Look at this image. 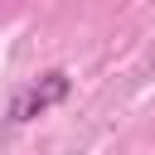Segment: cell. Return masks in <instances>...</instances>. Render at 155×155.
<instances>
[{
  "label": "cell",
  "instance_id": "6da1fadb",
  "mask_svg": "<svg viewBox=\"0 0 155 155\" xmlns=\"http://www.w3.org/2000/svg\"><path fill=\"white\" fill-rule=\"evenodd\" d=\"M68 92H73L68 73H63V68H53V73H44L39 82H29V87H19V92L10 97V121H15V126H24V121L44 116L48 107L68 102Z\"/></svg>",
  "mask_w": 155,
  "mask_h": 155
}]
</instances>
